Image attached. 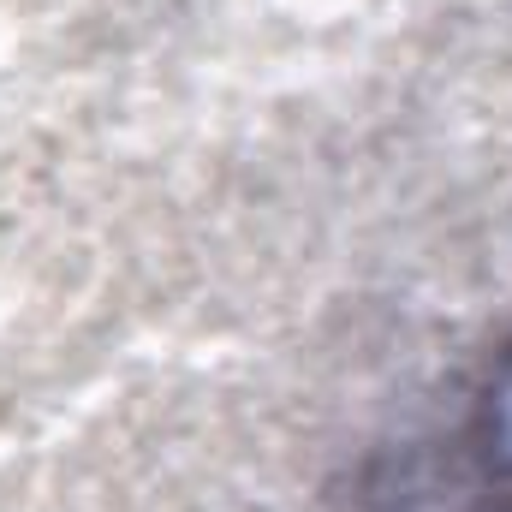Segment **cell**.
Returning a JSON list of instances; mask_svg holds the SVG:
<instances>
[{
	"instance_id": "1",
	"label": "cell",
	"mask_w": 512,
	"mask_h": 512,
	"mask_svg": "<svg viewBox=\"0 0 512 512\" xmlns=\"http://www.w3.org/2000/svg\"><path fill=\"white\" fill-rule=\"evenodd\" d=\"M376 512H512V352L453 435H435L399 465Z\"/></svg>"
}]
</instances>
